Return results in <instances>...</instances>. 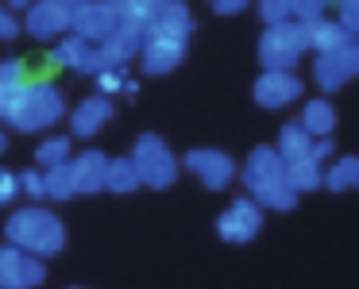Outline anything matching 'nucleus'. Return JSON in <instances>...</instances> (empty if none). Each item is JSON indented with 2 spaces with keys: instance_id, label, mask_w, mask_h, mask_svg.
I'll return each instance as SVG.
<instances>
[{
  "instance_id": "f257e3e1",
  "label": "nucleus",
  "mask_w": 359,
  "mask_h": 289,
  "mask_svg": "<svg viewBox=\"0 0 359 289\" xmlns=\"http://www.w3.org/2000/svg\"><path fill=\"white\" fill-rule=\"evenodd\" d=\"M240 181L248 185L251 201H259L263 209H278V212H290L297 201L294 185L286 178V162H282L278 147H255L248 155L240 170Z\"/></svg>"
},
{
  "instance_id": "f03ea898",
  "label": "nucleus",
  "mask_w": 359,
  "mask_h": 289,
  "mask_svg": "<svg viewBox=\"0 0 359 289\" xmlns=\"http://www.w3.org/2000/svg\"><path fill=\"white\" fill-rule=\"evenodd\" d=\"M66 116V97L62 89L55 85V81L47 78H27V85L20 89V97L12 101V108L4 112V124L12 127V132H47V127H55L58 120Z\"/></svg>"
},
{
  "instance_id": "7ed1b4c3",
  "label": "nucleus",
  "mask_w": 359,
  "mask_h": 289,
  "mask_svg": "<svg viewBox=\"0 0 359 289\" xmlns=\"http://www.w3.org/2000/svg\"><path fill=\"white\" fill-rule=\"evenodd\" d=\"M4 239L24 247L27 255L39 258H55L62 255L66 247V227L62 220L55 216L50 209H39V204H27V209H16L4 224Z\"/></svg>"
},
{
  "instance_id": "20e7f679",
  "label": "nucleus",
  "mask_w": 359,
  "mask_h": 289,
  "mask_svg": "<svg viewBox=\"0 0 359 289\" xmlns=\"http://www.w3.org/2000/svg\"><path fill=\"white\" fill-rule=\"evenodd\" d=\"M302 50H309L305 20H282V24L266 27L263 39H259V62H263L266 70H294Z\"/></svg>"
},
{
  "instance_id": "39448f33",
  "label": "nucleus",
  "mask_w": 359,
  "mask_h": 289,
  "mask_svg": "<svg viewBox=\"0 0 359 289\" xmlns=\"http://www.w3.org/2000/svg\"><path fill=\"white\" fill-rule=\"evenodd\" d=\"M132 162H135V170H140L143 185H151V189H170L174 178H178V158H174L170 147L151 132L135 139Z\"/></svg>"
},
{
  "instance_id": "423d86ee",
  "label": "nucleus",
  "mask_w": 359,
  "mask_h": 289,
  "mask_svg": "<svg viewBox=\"0 0 359 289\" xmlns=\"http://www.w3.org/2000/svg\"><path fill=\"white\" fill-rule=\"evenodd\" d=\"M47 281V258L27 255L16 243H0V289H39Z\"/></svg>"
},
{
  "instance_id": "0eeeda50",
  "label": "nucleus",
  "mask_w": 359,
  "mask_h": 289,
  "mask_svg": "<svg viewBox=\"0 0 359 289\" xmlns=\"http://www.w3.org/2000/svg\"><path fill=\"white\" fill-rule=\"evenodd\" d=\"M47 62L50 66H58V70H74V73H101L104 66V55H101V47L97 43H86L81 35H62V39L50 47V55H47Z\"/></svg>"
},
{
  "instance_id": "6e6552de",
  "label": "nucleus",
  "mask_w": 359,
  "mask_h": 289,
  "mask_svg": "<svg viewBox=\"0 0 359 289\" xmlns=\"http://www.w3.org/2000/svg\"><path fill=\"white\" fill-rule=\"evenodd\" d=\"M263 227V204L243 197V201H232L224 212L217 216V235L228 243H251Z\"/></svg>"
},
{
  "instance_id": "1a4fd4ad",
  "label": "nucleus",
  "mask_w": 359,
  "mask_h": 289,
  "mask_svg": "<svg viewBox=\"0 0 359 289\" xmlns=\"http://www.w3.org/2000/svg\"><path fill=\"white\" fill-rule=\"evenodd\" d=\"M74 27V16L58 4V0H35L32 8L24 12V31L32 39H43V43H58L62 35H70Z\"/></svg>"
},
{
  "instance_id": "9d476101",
  "label": "nucleus",
  "mask_w": 359,
  "mask_h": 289,
  "mask_svg": "<svg viewBox=\"0 0 359 289\" xmlns=\"http://www.w3.org/2000/svg\"><path fill=\"white\" fill-rule=\"evenodd\" d=\"M186 170L194 174V178H201L205 189H224L228 181L236 178V162L224 155V150L217 147H197L186 155Z\"/></svg>"
},
{
  "instance_id": "9b49d317",
  "label": "nucleus",
  "mask_w": 359,
  "mask_h": 289,
  "mask_svg": "<svg viewBox=\"0 0 359 289\" xmlns=\"http://www.w3.org/2000/svg\"><path fill=\"white\" fill-rule=\"evenodd\" d=\"M116 8H112V0H89V4H81L78 12H74V35H81L86 43H97L101 47L104 39H109L112 31H116Z\"/></svg>"
},
{
  "instance_id": "f8f14e48",
  "label": "nucleus",
  "mask_w": 359,
  "mask_h": 289,
  "mask_svg": "<svg viewBox=\"0 0 359 289\" xmlns=\"http://www.w3.org/2000/svg\"><path fill=\"white\" fill-rule=\"evenodd\" d=\"M313 78L325 93L340 89L348 78H359V43L344 50H332V55H317V66H313Z\"/></svg>"
},
{
  "instance_id": "ddd939ff",
  "label": "nucleus",
  "mask_w": 359,
  "mask_h": 289,
  "mask_svg": "<svg viewBox=\"0 0 359 289\" xmlns=\"http://www.w3.org/2000/svg\"><path fill=\"white\" fill-rule=\"evenodd\" d=\"M143 70L151 73V78H158V73H170L182 66V58H186V39H163V35H147L143 39Z\"/></svg>"
},
{
  "instance_id": "4468645a",
  "label": "nucleus",
  "mask_w": 359,
  "mask_h": 289,
  "mask_svg": "<svg viewBox=\"0 0 359 289\" xmlns=\"http://www.w3.org/2000/svg\"><path fill=\"white\" fill-rule=\"evenodd\" d=\"M297 97H302V81L290 70H263V78L255 81V104L263 108H282Z\"/></svg>"
},
{
  "instance_id": "2eb2a0df",
  "label": "nucleus",
  "mask_w": 359,
  "mask_h": 289,
  "mask_svg": "<svg viewBox=\"0 0 359 289\" xmlns=\"http://www.w3.org/2000/svg\"><path fill=\"white\" fill-rule=\"evenodd\" d=\"M109 120H112V101H109V97H104V93L86 97V101L70 112V135H74V139H93Z\"/></svg>"
},
{
  "instance_id": "dca6fc26",
  "label": "nucleus",
  "mask_w": 359,
  "mask_h": 289,
  "mask_svg": "<svg viewBox=\"0 0 359 289\" xmlns=\"http://www.w3.org/2000/svg\"><path fill=\"white\" fill-rule=\"evenodd\" d=\"M189 31H194V16L182 0H163L147 24V35H163V39H189Z\"/></svg>"
},
{
  "instance_id": "f3484780",
  "label": "nucleus",
  "mask_w": 359,
  "mask_h": 289,
  "mask_svg": "<svg viewBox=\"0 0 359 289\" xmlns=\"http://www.w3.org/2000/svg\"><path fill=\"white\" fill-rule=\"evenodd\" d=\"M70 174H74V189L78 193H101L109 181V155L101 150H81L70 158Z\"/></svg>"
},
{
  "instance_id": "a211bd4d",
  "label": "nucleus",
  "mask_w": 359,
  "mask_h": 289,
  "mask_svg": "<svg viewBox=\"0 0 359 289\" xmlns=\"http://www.w3.org/2000/svg\"><path fill=\"white\" fill-rule=\"evenodd\" d=\"M143 39H147V27L135 24H116V31L101 43V55L109 66H128V58H135L143 50Z\"/></svg>"
},
{
  "instance_id": "6ab92c4d",
  "label": "nucleus",
  "mask_w": 359,
  "mask_h": 289,
  "mask_svg": "<svg viewBox=\"0 0 359 289\" xmlns=\"http://www.w3.org/2000/svg\"><path fill=\"white\" fill-rule=\"evenodd\" d=\"M305 31H309V47L317 55H332V50H344L355 43V35L348 31L344 24H332V20L317 16V20H305Z\"/></svg>"
},
{
  "instance_id": "aec40b11",
  "label": "nucleus",
  "mask_w": 359,
  "mask_h": 289,
  "mask_svg": "<svg viewBox=\"0 0 359 289\" xmlns=\"http://www.w3.org/2000/svg\"><path fill=\"white\" fill-rule=\"evenodd\" d=\"M70 158H74V135H47V139L35 147V166H39V170L66 166Z\"/></svg>"
},
{
  "instance_id": "412c9836",
  "label": "nucleus",
  "mask_w": 359,
  "mask_h": 289,
  "mask_svg": "<svg viewBox=\"0 0 359 289\" xmlns=\"http://www.w3.org/2000/svg\"><path fill=\"white\" fill-rule=\"evenodd\" d=\"M27 85V66L20 58H8L0 62V116L12 108V101L20 97V89Z\"/></svg>"
},
{
  "instance_id": "4be33fe9",
  "label": "nucleus",
  "mask_w": 359,
  "mask_h": 289,
  "mask_svg": "<svg viewBox=\"0 0 359 289\" xmlns=\"http://www.w3.org/2000/svg\"><path fill=\"white\" fill-rule=\"evenodd\" d=\"M140 185H143V178H140V170H135L132 155L128 158H109V181H104L109 193H135Z\"/></svg>"
},
{
  "instance_id": "5701e85b",
  "label": "nucleus",
  "mask_w": 359,
  "mask_h": 289,
  "mask_svg": "<svg viewBox=\"0 0 359 289\" xmlns=\"http://www.w3.org/2000/svg\"><path fill=\"white\" fill-rule=\"evenodd\" d=\"M302 127H305L309 135H317V139H328V132L336 127V112H332V104H328L325 97L309 101V104H305V112H302Z\"/></svg>"
},
{
  "instance_id": "b1692460",
  "label": "nucleus",
  "mask_w": 359,
  "mask_h": 289,
  "mask_svg": "<svg viewBox=\"0 0 359 289\" xmlns=\"http://www.w3.org/2000/svg\"><path fill=\"white\" fill-rule=\"evenodd\" d=\"M278 155L282 162H297V158H309L313 155V139L302 124H286L278 135Z\"/></svg>"
},
{
  "instance_id": "393cba45",
  "label": "nucleus",
  "mask_w": 359,
  "mask_h": 289,
  "mask_svg": "<svg viewBox=\"0 0 359 289\" xmlns=\"http://www.w3.org/2000/svg\"><path fill=\"white\" fill-rule=\"evenodd\" d=\"M286 178L294 185V193H309V189L325 185V170H320L317 158H297V162H286Z\"/></svg>"
},
{
  "instance_id": "a878e982",
  "label": "nucleus",
  "mask_w": 359,
  "mask_h": 289,
  "mask_svg": "<svg viewBox=\"0 0 359 289\" xmlns=\"http://www.w3.org/2000/svg\"><path fill=\"white\" fill-rule=\"evenodd\" d=\"M325 189H332V193H348V189H359V158H340V162L328 166Z\"/></svg>"
},
{
  "instance_id": "bb28decb",
  "label": "nucleus",
  "mask_w": 359,
  "mask_h": 289,
  "mask_svg": "<svg viewBox=\"0 0 359 289\" xmlns=\"http://www.w3.org/2000/svg\"><path fill=\"white\" fill-rule=\"evenodd\" d=\"M112 8H116V20H120V24L147 27L158 4H155V0H112Z\"/></svg>"
},
{
  "instance_id": "cd10ccee",
  "label": "nucleus",
  "mask_w": 359,
  "mask_h": 289,
  "mask_svg": "<svg viewBox=\"0 0 359 289\" xmlns=\"http://www.w3.org/2000/svg\"><path fill=\"white\" fill-rule=\"evenodd\" d=\"M47 174V197L50 201H70V197H78V189H74V174H70V162L66 166H55V170H43Z\"/></svg>"
},
{
  "instance_id": "c85d7f7f",
  "label": "nucleus",
  "mask_w": 359,
  "mask_h": 289,
  "mask_svg": "<svg viewBox=\"0 0 359 289\" xmlns=\"http://www.w3.org/2000/svg\"><path fill=\"white\" fill-rule=\"evenodd\" d=\"M259 16H263V24L294 20V0H259Z\"/></svg>"
},
{
  "instance_id": "c756f323",
  "label": "nucleus",
  "mask_w": 359,
  "mask_h": 289,
  "mask_svg": "<svg viewBox=\"0 0 359 289\" xmlns=\"http://www.w3.org/2000/svg\"><path fill=\"white\" fill-rule=\"evenodd\" d=\"M124 85H128V73H124V66H104V70L97 73V89H101L104 97H112V93H124Z\"/></svg>"
},
{
  "instance_id": "7c9ffc66",
  "label": "nucleus",
  "mask_w": 359,
  "mask_h": 289,
  "mask_svg": "<svg viewBox=\"0 0 359 289\" xmlns=\"http://www.w3.org/2000/svg\"><path fill=\"white\" fill-rule=\"evenodd\" d=\"M20 189H24L32 201H43V197H47V174H43L39 166H35V170H24L20 174Z\"/></svg>"
},
{
  "instance_id": "2f4dec72",
  "label": "nucleus",
  "mask_w": 359,
  "mask_h": 289,
  "mask_svg": "<svg viewBox=\"0 0 359 289\" xmlns=\"http://www.w3.org/2000/svg\"><path fill=\"white\" fill-rule=\"evenodd\" d=\"M24 193L20 189V174L12 170H0V209H8V204H16V197Z\"/></svg>"
},
{
  "instance_id": "473e14b6",
  "label": "nucleus",
  "mask_w": 359,
  "mask_h": 289,
  "mask_svg": "<svg viewBox=\"0 0 359 289\" xmlns=\"http://www.w3.org/2000/svg\"><path fill=\"white\" fill-rule=\"evenodd\" d=\"M332 0H294V20H317L325 16V8Z\"/></svg>"
},
{
  "instance_id": "72a5a7b5",
  "label": "nucleus",
  "mask_w": 359,
  "mask_h": 289,
  "mask_svg": "<svg viewBox=\"0 0 359 289\" xmlns=\"http://www.w3.org/2000/svg\"><path fill=\"white\" fill-rule=\"evenodd\" d=\"M20 31H24V24L16 20V12H12L8 4H0V39L8 43V39H16Z\"/></svg>"
},
{
  "instance_id": "f704fd0d",
  "label": "nucleus",
  "mask_w": 359,
  "mask_h": 289,
  "mask_svg": "<svg viewBox=\"0 0 359 289\" xmlns=\"http://www.w3.org/2000/svg\"><path fill=\"white\" fill-rule=\"evenodd\" d=\"M340 24L351 35H359V0H340Z\"/></svg>"
},
{
  "instance_id": "c9c22d12",
  "label": "nucleus",
  "mask_w": 359,
  "mask_h": 289,
  "mask_svg": "<svg viewBox=\"0 0 359 289\" xmlns=\"http://www.w3.org/2000/svg\"><path fill=\"white\" fill-rule=\"evenodd\" d=\"M248 8V0H212V12L217 16H236V12Z\"/></svg>"
},
{
  "instance_id": "e433bc0d",
  "label": "nucleus",
  "mask_w": 359,
  "mask_h": 289,
  "mask_svg": "<svg viewBox=\"0 0 359 289\" xmlns=\"http://www.w3.org/2000/svg\"><path fill=\"white\" fill-rule=\"evenodd\" d=\"M328 155H332V143H328V139H317V143H313V155H309V158H317V162H320V158H328Z\"/></svg>"
},
{
  "instance_id": "4c0bfd02",
  "label": "nucleus",
  "mask_w": 359,
  "mask_h": 289,
  "mask_svg": "<svg viewBox=\"0 0 359 289\" xmlns=\"http://www.w3.org/2000/svg\"><path fill=\"white\" fill-rule=\"evenodd\" d=\"M0 4H8L12 12H27V8L35 4V0H0Z\"/></svg>"
},
{
  "instance_id": "58836bf2",
  "label": "nucleus",
  "mask_w": 359,
  "mask_h": 289,
  "mask_svg": "<svg viewBox=\"0 0 359 289\" xmlns=\"http://www.w3.org/2000/svg\"><path fill=\"white\" fill-rule=\"evenodd\" d=\"M58 4H62V8H66V12H70V16H74V12H78L81 4H89V0H58Z\"/></svg>"
},
{
  "instance_id": "ea45409f",
  "label": "nucleus",
  "mask_w": 359,
  "mask_h": 289,
  "mask_svg": "<svg viewBox=\"0 0 359 289\" xmlns=\"http://www.w3.org/2000/svg\"><path fill=\"white\" fill-rule=\"evenodd\" d=\"M4 150H8V135L0 132V155H4Z\"/></svg>"
},
{
  "instance_id": "a19ab883",
  "label": "nucleus",
  "mask_w": 359,
  "mask_h": 289,
  "mask_svg": "<svg viewBox=\"0 0 359 289\" xmlns=\"http://www.w3.org/2000/svg\"><path fill=\"white\" fill-rule=\"evenodd\" d=\"M70 289H81V286H70Z\"/></svg>"
},
{
  "instance_id": "79ce46f5",
  "label": "nucleus",
  "mask_w": 359,
  "mask_h": 289,
  "mask_svg": "<svg viewBox=\"0 0 359 289\" xmlns=\"http://www.w3.org/2000/svg\"><path fill=\"white\" fill-rule=\"evenodd\" d=\"M155 4H163V0H155Z\"/></svg>"
}]
</instances>
